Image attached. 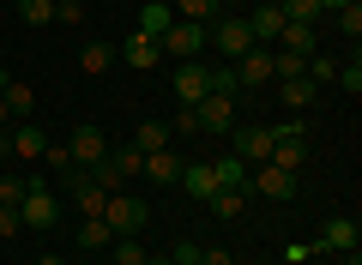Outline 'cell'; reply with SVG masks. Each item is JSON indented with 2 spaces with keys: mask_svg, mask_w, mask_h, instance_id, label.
<instances>
[{
  "mask_svg": "<svg viewBox=\"0 0 362 265\" xmlns=\"http://www.w3.org/2000/svg\"><path fill=\"white\" fill-rule=\"evenodd\" d=\"M30 193V175H18V169H0V205H13L18 211V199Z\"/></svg>",
  "mask_w": 362,
  "mask_h": 265,
  "instance_id": "29",
  "label": "cell"
},
{
  "mask_svg": "<svg viewBox=\"0 0 362 265\" xmlns=\"http://www.w3.org/2000/svg\"><path fill=\"white\" fill-rule=\"evenodd\" d=\"M0 247H6V241H0Z\"/></svg>",
  "mask_w": 362,
  "mask_h": 265,
  "instance_id": "47",
  "label": "cell"
},
{
  "mask_svg": "<svg viewBox=\"0 0 362 265\" xmlns=\"http://www.w3.org/2000/svg\"><path fill=\"white\" fill-rule=\"evenodd\" d=\"M169 25H175V6H169V0H145L139 6V30L145 37H163Z\"/></svg>",
  "mask_w": 362,
  "mask_h": 265,
  "instance_id": "24",
  "label": "cell"
},
{
  "mask_svg": "<svg viewBox=\"0 0 362 265\" xmlns=\"http://www.w3.org/2000/svg\"><path fill=\"white\" fill-rule=\"evenodd\" d=\"M37 163H49V175H61V181L85 175V169L73 163V151H66V139H49V145H42V157H37Z\"/></svg>",
  "mask_w": 362,
  "mask_h": 265,
  "instance_id": "20",
  "label": "cell"
},
{
  "mask_svg": "<svg viewBox=\"0 0 362 265\" xmlns=\"http://www.w3.org/2000/svg\"><path fill=\"white\" fill-rule=\"evenodd\" d=\"M278 97H284V109H308V102L320 97V85H308V73H302V78H284Z\"/></svg>",
  "mask_w": 362,
  "mask_h": 265,
  "instance_id": "27",
  "label": "cell"
},
{
  "mask_svg": "<svg viewBox=\"0 0 362 265\" xmlns=\"http://www.w3.org/2000/svg\"><path fill=\"white\" fill-rule=\"evenodd\" d=\"M115 61H127L133 73H157V61H163V42H157V37H145V30H133V37L115 49Z\"/></svg>",
  "mask_w": 362,
  "mask_h": 265,
  "instance_id": "9",
  "label": "cell"
},
{
  "mask_svg": "<svg viewBox=\"0 0 362 265\" xmlns=\"http://www.w3.org/2000/svg\"><path fill=\"white\" fill-rule=\"evenodd\" d=\"M103 223H109V235H139V229L151 223V205H145L139 193H109Z\"/></svg>",
  "mask_w": 362,
  "mask_h": 265,
  "instance_id": "2",
  "label": "cell"
},
{
  "mask_svg": "<svg viewBox=\"0 0 362 265\" xmlns=\"http://www.w3.org/2000/svg\"><path fill=\"white\" fill-rule=\"evenodd\" d=\"M206 90H211V85H206V61H175V97L187 102V109H194Z\"/></svg>",
  "mask_w": 362,
  "mask_h": 265,
  "instance_id": "13",
  "label": "cell"
},
{
  "mask_svg": "<svg viewBox=\"0 0 362 265\" xmlns=\"http://www.w3.org/2000/svg\"><path fill=\"white\" fill-rule=\"evenodd\" d=\"M247 193H259V199H296V175L290 169H278V163H254L247 169Z\"/></svg>",
  "mask_w": 362,
  "mask_h": 265,
  "instance_id": "5",
  "label": "cell"
},
{
  "mask_svg": "<svg viewBox=\"0 0 362 265\" xmlns=\"http://www.w3.org/2000/svg\"><path fill=\"white\" fill-rule=\"evenodd\" d=\"M344 265H362V259H356V253H344Z\"/></svg>",
  "mask_w": 362,
  "mask_h": 265,
  "instance_id": "45",
  "label": "cell"
},
{
  "mask_svg": "<svg viewBox=\"0 0 362 265\" xmlns=\"http://www.w3.org/2000/svg\"><path fill=\"white\" fill-rule=\"evenodd\" d=\"M6 133H13V157H25V163H37V157H42V145H49V133H42L37 121H13Z\"/></svg>",
  "mask_w": 362,
  "mask_h": 265,
  "instance_id": "15",
  "label": "cell"
},
{
  "mask_svg": "<svg viewBox=\"0 0 362 265\" xmlns=\"http://www.w3.org/2000/svg\"><path fill=\"white\" fill-rule=\"evenodd\" d=\"M0 126H13V114H6V102H0Z\"/></svg>",
  "mask_w": 362,
  "mask_h": 265,
  "instance_id": "42",
  "label": "cell"
},
{
  "mask_svg": "<svg viewBox=\"0 0 362 265\" xmlns=\"http://www.w3.org/2000/svg\"><path fill=\"white\" fill-rule=\"evenodd\" d=\"M284 6H254V18H247V30H254V42L266 49V42H278V30H284Z\"/></svg>",
  "mask_w": 362,
  "mask_h": 265,
  "instance_id": "17",
  "label": "cell"
},
{
  "mask_svg": "<svg viewBox=\"0 0 362 265\" xmlns=\"http://www.w3.org/2000/svg\"><path fill=\"white\" fill-rule=\"evenodd\" d=\"M175 187H187L199 205H206L211 193H218V169H211V163H181V181H175Z\"/></svg>",
  "mask_w": 362,
  "mask_h": 265,
  "instance_id": "16",
  "label": "cell"
},
{
  "mask_svg": "<svg viewBox=\"0 0 362 265\" xmlns=\"http://www.w3.org/2000/svg\"><path fill=\"white\" fill-rule=\"evenodd\" d=\"M157 42H163V54H175V61H206V25L175 18V25H169Z\"/></svg>",
  "mask_w": 362,
  "mask_h": 265,
  "instance_id": "6",
  "label": "cell"
},
{
  "mask_svg": "<svg viewBox=\"0 0 362 265\" xmlns=\"http://www.w3.org/2000/svg\"><path fill=\"white\" fill-rule=\"evenodd\" d=\"M66 151H73L78 169H97L109 157V133L103 126H73V133H66Z\"/></svg>",
  "mask_w": 362,
  "mask_h": 265,
  "instance_id": "8",
  "label": "cell"
},
{
  "mask_svg": "<svg viewBox=\"0 0 362 265\" xmlns=\"http://www.w3.org/2000/svg\"><path fill=\"white\" fill-rule=\"evenodd\" d=\"M78 247H90V253L109 247V223L103 217H78Z\"/></svg>",
  "mask_w": 362,
  "mask_h": 265,
  "instance_id": "31",
  "label": "cell"
},
{
  "mask_svg": "<svg viewBox=\"0 0 362 265\" xmlns=\"http://www.w3.org/2000/svg\"><path fill=\"white\" fill-rule=\"evenodd\" d=\"M211 217H223V223H235V217H242L247 211V187H218V193H211Z\"/></svg>",
  "mask_w": 362,
  "mask_h": 265,
  "instance_id": "22",
  "label": "cell"
},
{
  "mask_svg": "<svg viewBox=\"0 0 362 265\" xmlns=\"http://www.w3.org/2000/svg\"><path fill=\"white\" fill-rule=\"evenodd\" d=\"M169 133H199V114L187 109V102H181V109H175V121H169Z\"/></svg>",
  "mask_w": 362,
  "mask_h": 265,
  "instance_id": "38",
  "label": "cell"
},
{
  "mask_svg": "<svg viewBox=\"0 0 362 265\" xmlns=\"http://www.w3.org/2000/svg\"><path fill=\"white\" fill-rule=\"evenodd\" d=\"M332 85H344L350 97H356V90H362V61H356V54H350V61L338 66V78H332Z\"/></svg>",
  "mask_w": 362,
  "mask_h": 265,
  "instance_id": "36",
  "label": "cell"
},
{
  "mask_svg": "<svg viewBox=\"0 0 362 265\" xmlns=\"http://www.w3.org/2000/svg\"><path fill=\"white\" fill-rule=\"evenodd\" d=\"M109 61H115V49H109L103 37H90L85 49H78V73H90V78H103V73H109Z\"/></svg>",
  "mask_w": 362,
  "mask_h": 265,
  "instance_id": "23",
  "label": "cell"
},
{
  "mask_svg": "<svg viewBox=\"0 0 362 265\" xmlns=\"http://www.w3.org/2000/svg\"><path fill=\"white\" fill-rule=\"evenodd\" d=\"M175 6V18H187V25H211V18H223V0H169Z\"/></svg>",
  "mask_w": 362,
  "mask_h": 265,
  "instance_id": "25",
  "label": "cell"
},
{
  "mask_svg": "<svg viewBox=\"0 0 362 265\" xmlns=\"http://www.w3.org/2000/svg\"><path fill=\"white\" fill-rule=\"evenodd\" d=\"M278 49H290V54L308 61V54H320V30H314V25H284V30H278Z\"/></svg>",
  "mask_w": 362,
  "mask_h": 265,
  "instance_id": "18",
  "label": "cell"
},
{
  "mask_svg": "<svg viewBox=\"0 0 362 265\" xmlns=\"http://www.w3.org/2000/svg\"><path fill=\"white\" fill-rule=\"evenodd\" d=\"M169 265H199V247L194 241H175V247H169Z\"/></svg>",
  "mask_w": 362,
  "mask_h": 265,
  "instance_id": "39",
  "label": "cell"
},
{
  "mask_svg": "<svg viewBox=\"0 0 362 265\" xmlns=\"http://www.w3.org/2000/svg\"><path fill=\"white\" fill-rule=\"evenodd\" d=\"M338 30H344V37H362V6H356V0H350V6H338Z\"/></svg>",
  "mask_w": 362,
  "mask_h": 265,
  "instance_id": "35",
  "label": "cell"
},
{
  "mask_svg": "<svg viewBox=\"0 0 362 265\" xmlns=\"http://www.w3.org/2000/svg\"><path fill=\"white\" fill-rule=\"evenodd\" d=\"M356 241H362V229L350 223V217H332V223L320 229V241H314V247H320V253H356Z\"/></svg>",
  "mask_w": 362,
  "mask_h": 265,
  "instance_id": "14",
  "label": "cell"
},
{
  "mask_svg": "<svg viewBox=\"0 0 362 265\" xmlns=\"http://www.w3.org/2000/svg\"><path fill=\"white\" fill-rule=\"evenodd\" d=\"M272 145H278L272 126H254V121H235V126H230V151L242 157L247 169H254V163H272Z\"/></svg>",
  "mask_w": 362,
  "mask_h": 265,
  "instance_id": "3",
  "label": "cell"
},
{
  "mask_svg": "<svg viewBox=\"0 0 362 265\" xmlns=\"http://www.w3.org/2000/svg\"><path fill=\"white\" fill-rule=\"evenodd\" d=\"M259 6H278V0H259Z\"/></svg>",
  "mask_w": 362,
  "mask_h": 265,
  "instance_id": "46",
  "label": "cell"
},
{
  "mask_svg": "<svg viewBox=\"0 0 362 265\" xmlns=\"http://www.w3.org/2000/svg\"><path fill=\"white\" fill-rule=\"evenodd\" d=\"M139 181L175 187V181H181V157H175V151H151V157H145V175H139Z\"/></svg>",
  "mask_w": 362,
  "mask_h": 265,
  "instance_id": "19",
  "label": "cell"
},
{
  "mask_svg": "<svg viewBox=\"0 0 362 265\" xmlns=\"http://www.w3.org/2000/svg\"><path fill=\"white\" fill-rule=\"evenodd\" d=\"M338 6H350V0H320V13H338Z\"/></svg>",
  "mask_w": 362,
  "mask_h": 265,
  "instance_id": "41",
  "label": "cell"
},
{
  "mask_svg": "<svg viewBox=\"0 0 362 265\" xmlns=\"http://www.w3.org/2000/svg\"><path fill=\"white\" fill-rule=\"evenodd\" d=\"M230 66H235V85H242V90H254V85H272V49H259V42L242 54V61H230Z\"/></svg>",
  "mask_w": 362,
  "mask_h": 265,
  "instance_id": "11",
  "label": "cell"
},
{
  "mask_svg": "<svg viewBox=\"0 0 362 265\" xmlns=\"http://www.w3.org/2000/svg\"><path fill=\"white\" fill-rule=\"evenodd\" d=\"M199 265H235L230 247H199Z\"/></svg>",
  "mask_w": 362,
  "mask_h": 265,
  "instance_id": "40",
  "label": "cell"
},
{
  "mask_svg": "<svg viewBox=\"0 0 362 265\" xmlns=\"http://www.w3.org/2000/svg\"><path fill=\"white\" fill-rule=\"evenodd\" d=\"M145 265H169V253H157V259H145Z\"/></svg>",
  "mask_w": 362,
  "mask_h": 265,
  "instance_id": "44",
  "label": "cell"
},
{
  "mask_svg": "<svg viewBox=\"0 0 362 265\" xmlns=\"http://www.w3.org/2000/svg\"><path fill=\"white\" fill-rule=\"evenodd\" d=\"M278 133V145H272V163L290 169V175H302V163H308V139H302V121H284V126H272Z\"/></svg>",
  "mask_w": 362,
  "mask_h": 265,
  "instance_id": "7",
  "label": "cell"
},
{
  "mask_svg": "<svg viewBox=\"0 0 362 265\" xmlns=\"http://www.w3.org/2000/svg\"><path fill=\"white\" fill-rule=\"evenodd\" d=\"M169 139H175L169 121H145L139 133H133V151H145V157H151V151H169Z\"/></svg>",
  "mask_w": 362,
  "mask_h": 265,
  "instance_id": "26",
  "label": "cell"
},
{
  "mask_svg": "<svg viewBox=\"0 0 362 265\" xmlns=\"http://www.w3.org/2000/svg\"><path fill=\"white\" fill-rule=\"evenodd\" d=\"M206 49H218L223 61H242V54L254 49V30H247V18H211V25H206Z\"/></svg>",
  "mask_w": 362,
  "mask_h": 265,
  "instance_id": "4",
  "label": "cell"
},
{
  "mask_svg": "<svg viewBox=\"0 0 362 265\" xmlns=\"http://www.w3.org/2000/svg\"><path fill=\"white\" fill-rule=\"evenodd\" d=\"M13 235H25V223H18L13 205H0V241H13Z\"/></svg>",
  "mask_w": 362,
  "mask_h": 265,
  "instance_id": "37",
  "label": "cell"
},
{
  "mask_svg": "<svg viewBox=\"0 0 362 265\" xmlns=\"http://www.w3.org/2000/svg\"><path fill=\"white\" fill-rule=\"evenodd\" d=\"M194 114H199V133H230V126H235V97L206 90V97L194 102Z\"/></svg>",
  "mask_w": 362,
  "mask_h": 265,
  "instance_id": "10",
  "label": "cell"
},
{
  "mask_svg": "<svg viewBox=\"0 0 362 265\" xmlns=\"http://www.w3.org/2000/svg\"><path fill=\"white\" fill-rule=\"evenodd\" d=\"M37 265H61V259H54V253H42V259H37Z\"/></svg>",
  "mask_w": 362,
  "mask_h": 265,
  "instance_id": "43",
  "label": "cell"
},
{
  "mask_svg": "<svg viewBox=\"0 0 362 265\" xmlns=\"http://www.w3.org/2000/svg\"><path fill=\"white\" fill-rule=\"evenodd\" d=\"M85 13H90L85 0H54V25H66V30H78V25H85Z\"/></svg>",
  "mask_w": 362,
  "mask_h": 265,
  "instance_id": "33",
  "label": "cell"
},
{
  "mask_svg": "<svg viewBox=\"0 0 362 265\" xmlns=\"http://www.w3.org/2000/svg\"><path fill=\"white\" fill-rule=\"evenodd\" d=\"M109 169H115V181H139L145 175V151H133V145H109Z\"/></svg>",
  "mask_w": 362,
  "mask_h": 265,
  "instance_id": "21",
  "label": "cell"
},
{
  "mask_svg": "<svg viewBox=\"0 0 362 265\" xmlns=\"http://www.w3.org/2000/svg\"><path fill=\"white\" fill-rule=\"evenodd\" d=\"M211 169H218V187H247V163H242V157H218V163H211Z\"/></svg>",
  "mask_w": 362,
  "mask_h": 265,
  "instance_id": "30",
  "label": "cell"
},
{
  "mask_svg": "<svg viewBox=\"0 0 362 265\" xmlns=\"http://www.w3.org/2000/svg\"><path fill=\"white\" fill-rule=\"evenodd\" d=\"M18 223L25 229H54L61 223V199H54V187L42 175H30V193L18 199Z\"/></svg>",
  "mask_w": 362,
  "mask_h": 265,
  "instance_id": "1",
  "label": "cell"
},
{
  "mask_svg": "<svg viewBox=\"0 0 362 265\" xmlns=\"http://www.w3.org/2000/svg\"><path fill=\"white\" fill-rule=\"evenodd\" d=\"M66 193H73V211H78V217H103V205H109V193L90 181V169L66 181Z\"/></svg>",
  "mask_w": 362,
  "mask_h": 265,
  "instance_id": "12",
  "label": "cell"
},
{
  "mask_svg": "<svg viewBox=\"0 0 362 265\" xmlns=\"http://www.w3.org/2000/svg\"><path fill=\"white\" fill-rule=\"evenodd\" d=\"M302 73H308V85H332V78H338V61H332V54H308Z\"/></svg>",
  "mask_w": 362,
  "mask_h": 265,
  "instance_id": "32",
  "label": "cell"
},
{
  "mask_svg": "<svg viewBox=\"0 0 362 265\" xmlns=\"http://www.w3.org/2000/svg\"><path fill=\"white\" fill-rule=\"evenodd\" d=\"M145 259H151V253L139 247V235H121L115 241V265H145Z\"/></svg>",
  "mask_w": 362,
  "mask_h": 265,
  "instance_id": "34",
  "label": "cell"
},
{
  "mask_svg": "<svg viewBox=\"0 0 362 265\" xmlns=\"http://www.w3.org/2000/svg\"><path fill=\"white\" fill-rule=\"evenodd\" d=\"M18 25H30V30L54 25V0H18Z\"/></svg>",
  "mask_w": 362,
  "mask_h": 265,
  "instance_id": "28",
  "label": "cell"
}]
</instances>
